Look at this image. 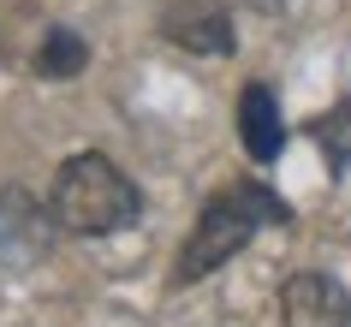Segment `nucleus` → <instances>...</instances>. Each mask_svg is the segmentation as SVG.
Returning <instances> with one entry per match:
<instances>
[{
    "label": "nucleus",
    "instance_id": "1",
    "mask_svg": "<svg viewBox=\"0 0 351 327\" xmlns=\"http://www.w3.org/2000/svg\"><path fill=\"white\" fill-rule=\"evenodd\" d=\"M286 220H292V208H286L262 179H239V184H226V191H215V197L203 202L197 226L185 232L179 256H173V286L208 280L215 268H226V262L256 238V226H286Z\"/></svg>",
    "mask_w": 351,
    "mask_h": 327
},
{
    "label": "nucleus",
    "instance_id": "2",
    "mask_svg": "<svg viewBox=\"0 0 351 327\" xmlns=\"http://www.w3.org/2000/svg\"><path fill=\"white\" fill-rule=\"evenodd\" d=\"M48 208H54V226L72 238H108L137 226L143 215V191L119 173V161H108L101 149H77L66 155L48 184Z\"/></svg>",
    "mask_w": 351,
    "mask_h": 327
},
{
    "label": "nucleus",
    "instance_id": "3",
    "mask_svg": "<svg viewBox=\"0 0 351 327\" xmlns=\"http://www.w3.org/2000/svg\"><path fill=\"white\" fill-rule=\"evenodd\" d=\"M54 208L36 202L24 184H6L0 191V268L6 274H24L36 268L42 256L54 250Z\"/></svg>",
    "mask_w": 351,
    "mask_h": 327
},
{
    "label": "nucleus",
    "instance_id": "4",
    "mask_svg": "<svg viewBox=\"0 0 351 327\" xmlns=\"http://www.w3.org/2000/svg\"><path fill=\"white\" fill-rule=\"evenodd\" d=\"M161 36L185 54H232L239 30L221 0H167L161 6Z\"/></svg>",
    "mask_w": 351,
    "mask_h": 327
},
{
    "label": "nucleus",
    "instance_id": "5",
    "mask_svg": "<svg viewBox=\"0 0 351 327\" xmlns=\"http://www.w3.org/2000/svg\"><path fill=\"white\" fill-rule=\"evenodd\" d=\"M286 327H351V291L333 274H292L280 286Z\"/></svg>",
    "mask_w": 351,
    "mask_h": 327
},
{
    "label": "nucleus",
    "instance_id": "6",
    "mask_svg": "<svg viewBox=\"0 0 351 327\" xmlns=\"http://www.w3.org/2000/svg\"><path fill=\"white\" fill-rule=\"evenodd\" d=\"M239 143L256 167L280 161V149H286V119H280V101H274L268 84H244V95H239Z\"/></svg>",
    "mask_w": 351,
    "mask_h": 327
},
{
    "label": "nucleus",
    "instance_id": "7",
    "mask_svg": "<svg viewBox=\"0 0 351 327\" xmlns=\"http://www.w3.org/2000/svg\"><path fill=\"white\" fill-rule=\"evenodd\" d=\"M90 66V42L77 36L72 24H48L42 30V48H36V77L42 84H66Z\"/></svg>",
    "mask_w": 351,
    "mask_h": 327
},
{
    "label": "nucleus",
    "instance_id": "8",
    "mask_svg": "<svg viewBox=\"0 0 351 327\" xmlns=\"http://www.w3.org/2000/svg\"><path fill=\"white\" fill-rule=\"evenodd\" d=\"M310 131H315V143L328 149V161H333V167H346V161H351V101H346V108H333L328 119H315Z\"/></svg>",
    "mask_w": 351,
    "mask_h": 327
}]
</instances>
